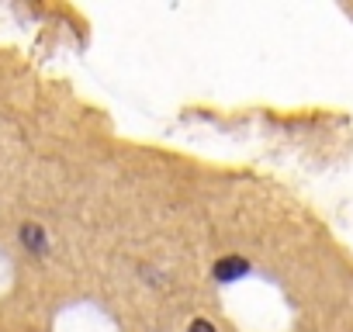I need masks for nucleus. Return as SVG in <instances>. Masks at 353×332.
<instances>
[{
	"mask_svg": "<svg viewBox=\"0 0 353 332\" xmlns=\"http://www.w3.org/2000/svg\"><path fill=\"white\" fill-rule=\"evenodd\" d=\"M246 273H250V263H246V260H239V256H225V260H219V263H215V277H219L222 284L239 280V277H246Z\"/></svg>",
	"mask_w": 353,
	"mask_h": 332,
	"instance_id": "obj_1",
	"label": "nucleus"
},
{
	"mask_svg": "<svg viewBox=\"0 0 353 332\" xmlns=\"http://www.w3.org/2000/svg\"><path fill=\"white\" fill-rule=\"evenodd\" d=\"M21 239H25V242H32V249H35V253H46V236H42L39 229H32V225H28V229H21Z\"/></svg>",
	"mask_w": 353,
	"mask_h": 332,
	"instance_id": "obj_2",
	"label": "nucleus"
},
{
	"mask_svg": "<svg viewBox=\"0 0 353 332\" xmlns=\"http://www.w3.org/2000/svg\"><path fill=\"white\" fill-rule=\"evenodd\" d=\"M191 332H215V325L205 322V318H198V322H191Z\"/></svg>",
	"mask_w": 353,
	"mask_h": 332,
	"instance_id": "obj_3",
	"label": "nucleus"
}]
</instances>
